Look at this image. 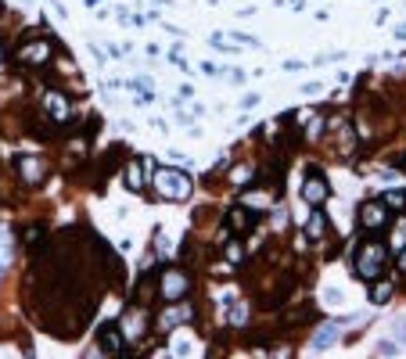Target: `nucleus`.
<instances>
[{
    "label": "nucleus",
    "mask_w": 406,
    "mask_h": 359,
    "mask_svg": "<svg viewBox=\"0 0 406 359\" xmlns=\"http://www.w3.org/2000/svg\"><path fill=\"white\" fill-rule=\"evenodd\" d=\"M259 101H263V97H259V94H245V101H241V104H245V108H256V104H259Z\"/></svg>",
    "instance_id": "obj_26"
},
{
    "label": "nucleus",
    "mask_w": 406,
    "mask_h": 359,
    "mask_svg": "<svg viewBox=\"0 0 406 359\" xmlns=\"http://www.w3.org/2000/svg\"><path fill=\"white\" fill-rule=\"evenodd\" d=\"M388 223H392V216H388L385 201H363V205H360V226H363L367 233L388 230Z\"/></svg>",
    "instance_id": "obj_7"
},
{
    "label": "nucleus",
    "mask_w": 406,
    "mask_h": 359,
    "mask_svg": "<svg viewBox=\"0 0 406 359\" xmlns=\"http://www.w3.org/2000/svg\"><path fill=\"white\" fill-rule=\"evenodd\" d=\"M165 306H169V309L158 313V320H155V327H158L162 334H169V331H177V327H184V324L194 320V309H191L187 302H165Z\"/></svg>",
    "instance_id": "obj_5"
},
{
    "label": "nucleus",
    "mask_w": 406,
    "mask_h": 359,
    "mask_svg": "<svg viewBox=\"0 0 406 359\" xmlns=\"http://www.w3.org/2000/svg\"><path fill=\"white\" fill-rule=\"evenodd\" d=\"M15 169H18V176H22L26 187H40L43 180H47V162L36 158V155H18Z\"/></svg>",
    "instance_id": "obj_8"
},
{
    "label": "nucleus",
    "mask_w": 406,
    "mask_h": 359,
    "mask_svg": "<svg viewBox=\"0 0 406 359\" xmlns=\"http://www.w3.org/2000/svg\"><path fill=\"white\" fill-rule=\"evenodd\" d=\"M148 327H151V320H148V306H133V309H126V313H123V320H119V331H123V338H126V341L144 338V334H148Z\"/></svg>",
    "instance_id": "obj_6"
},
{
    "label": "nucleus",
    "mask_w": 406,
    "mask_h": 359,
    "mask_svg": "<svg viewBox=\"0 0 406 359\" xmlns=\"http://www.w3.org/2000/svg\"><path fill=\"white\" fill-rule=\"evenodd\" d=\"M395 338H399V341H406V320H402V316L395 320Z\"/></svg>",
    "instance_id": "obj_25"
},
{
    "label": "nucleus",
    "mask_w": 406,
    "mask_h": 359,
    "mask_svg": "<svg viewBox=\"0 0 406 359\" xmlns=\"http://www.w3.org/2000/svg\"><path fill=\"white\" fill-rule=\"evenodd\" d=\"M338 331H341V320H331V324H324V327L313 334V348H317V352H324L327 345H334V341H338Z\"/></svg>",
    "instance_id": "obj_14"
},
{
    "label": "nucleus",
    "mask_w": 406,
    "mask_h": 359,
    "mask_svg": "<svg viewBox=\"0 0 406 359\" xmlns=\"http://www.w3.org/2000/svg\"><path fill=\"white\" fill-rule=\"evenodd\" d=\"M399 270H402V273H406V248H402V252H399Z\"/></svg>",
    "instance_id": "obj_28"
},
{
    "label": "nucleus",
    "mask_w": 406,
    "mask_h": 359,
    "mask_svg": "<svg viewBox=\"0 0 406 359\" xmlns=\"http://www.w3.org/2000/svg\"><path fill=\"white\" fill-rule=\"evenodd\" d=\"M0 62H4V43H0Z\"/></svg>",
    "instance_id": "obj_29"
},
{
    "label": "nucleus",
    "mask_w": 406,
    "mask_h": 359,
    "mask_svg": "<svg viewBox=\"0 0 406 359\" xmlns=\"http://www.w3.org/2000/svg\"><path fill=\"white\" fill-rule=\"evenodd\" d=\"M18 62L22 65H47L50 62V57H54V40H43V36H36V40H22L18 43Z\"/></svg>",
    "instance_id": "obj_4"
},
{
    "label": "nucleus",
    "mask_w": 406,
    "mask_h": 359,
    "mask_svg": "<svg viewBox=\"0 0 406 359\" xmlns=\"http://www.w3.org/2000/svg\"><path fill=\"white\" fill-rule=\"evenodd\" d=\"M151 184H155V194L162 201H187L194 184H191V176L180 172V169H155L151 172Z\"/></svg>",
    "instance_id": "obj_2"
},
{
    "label": "nucleus",
    "mask_w": 406,
    "mask_h": 359,
    "mask_svg": "<svg viewBox=\"0 0 406 359\" xmlns=\"http://www.w3.org/2000/svg\"><path fill=\"white\" fill-rule=\"evenodd\" d=\"M385 259H388V248L381 241H374V237H367V241H360L356 252H353V273L371 284L385 273Z\"/></svg>",
    "instance_id": "obj_1"
},
{
    "label": "nucleus",
    "mask_w": 406,
    "mask_h": 359,
    "mask_svg": "<svg viewBox=\"0 0 406 359\" xmlns=\"http://www.w3.org/2000/svg\"><path fill=\"white\" fill-rule=\"evenodd\" d=\"M187 291H191V277H187L184 270H177V266L162 270V277H158V294H162V302H180Z\"/></svg>",
    "instance_id": "obj_3"
},
{
    "label": "nucleus",
    "mask_w": 406,
    "mask_h": 359,
    "mask_svg": "<svg viewBox=\"0 0 406 359\" xmlns=\"http://www.w3.org/2000/svg\"><path fill=\"white\" fill-rule=\"evenodd\" d=\"M123 180H126V187H130L133 194H141V191H144V162H141V158H126Z\"/></svg>",
    "instance_id": "obj_13"
},
{
    "label": "nucleus",
    "mask_w": 406,
    "mask_h": 359,
    "mask_svg": "<svg viewBox=\"0 0 406 359\" xmlns=\"http://www.w3.org/2000/svg\"><path fill=\"white\" fill-rule=\"evenodd\" d=\"M245 320H248V306H245V302H234V306H230V324L241 327Z\"/></svg>",
    "instance_id": "obj_21"
},
{
    "label": "nucleus",
    "mask_w": 406,
    "mask_h": 359,
    "mask_svg": "<svg viewBox=\"0 0 406 359\" xmlns=\"http://www.w3.org/2000/svg\"><path fill=\"white\" fill-rule=\"evenodd\" d=\"M43 111L54 118V123H65V118L72 115V101H69L62 90H47V94H43Z\"/></svg>",
    "instance_id": "obj_9"
},
{
    "label": "nucleus",
    "mask_w": 406,
    "mask_h": 359,
    "mask_svg": "<svg viewBox=\"0 0 406 359\" xmlns=\"http://www.w3.org/2000/svg\"><path fill=\"white\" fill-rule=\"evenodd\" d=\"M324 302L338 306V302H341V291H338V287H327V291H324Z\"/></svg>",
    "instance_id": "obj_23"
},
{
    "label": "nucleus",
    "mask_w": 406,
    "mask_h": 359,
    "mask_svg": "<svg viewBox=\"0 0 406 359\" xmlns=\"http://www.w3.org/2000/svg\"><path fill=\"white\" fill-rule=\"evenodd\" d=\"M202 72H205V76H223V69H219V65H212V62H205V65H202Z\"/></svg>",
    "instance_id": "obj_24"
},
{
    "label": "nucleus",
    "mask_w": 406,
    "mask_h": 359,
    "mask_svg": "<svg viewBox=\"0 0 406 359\" xmlns=\"http://www.w3.org/2000/svg\"><path fill=\"white\" fill-rule=\"evenodd\" d=\"M252 176H256V165L245 162V165H238L234 172H230V184H234V187H248V184H252Z\"/></svg>",
    "instance_id": "obj_19"
},
{
    "label": "nucleus",
    "mask_w": 406,
    "mask_h": 359,
    "mask_svg": "<svg viewBox=\"0 0 406 359\" xmlns=\"http://www.w3.org/2000/svg\"><path fill=\"white\" fill-rule=\"evenodd\" d=\"M11 259H15V245H11V233L0 226V280H4V273L11 270Z\"/></svg>",
    "instance_id": "obj_16"
},
{
    "label": "nucleus",
    "mask_w": 406,
    "mask_h": 359,
    "mask_svg": "<svg viewBox=\"0 0 406 359\" xmlns=\"http://www.w3.org/2000/svg\"><path fill=\"white\" fill-rule=\"evenodd\" d=\"M302 198H306L313 209H320V205L331 198V187H327V180H324L320 172H313V176L306 180V184H302Z\"/></svg>",
    "instance_id": "obj_11"
},
{
    "label": "nucleus",
    "mask_w": 406,
    "mask_h": 359,
    "mask_svg": "<svg viewBox=\"0 0 406 359\" xmlns=\"http://www.w3.org/2000/svg\"><path fill=\"white\" fill-rule=\"evenodd\" d=\"M256 226V209H248V205H234L226 212V230L230 233H248Z\"/></svg>",
    "instance_id": "obj_10"
},
{
    "label": "nucleus",
    "mask_w": 406,
    "mask_h": 359,
    "mask_svg": "<svg viewBox=\"0 0 406 359\" xmlns=\"http://www.w3.org/2000/svg\"><path fill=\"white\" fill-rule=\"evenodd\" d=\"M306 237H309V241H324V237H327V216H324L320 209L309 212V219H306Z\"/></svg>",
    "instance_id": "obj_15"
},
{
    "label": "nucleus",
    "mask_w": 406,
    "mask_h": 359,
    "mask_svg": "<svg viewBox=\"0 0 406 359\" xmlns=\"http://www.w3.org/2000/svg\"><path fill=\"white\" fill-rule=\"evenodd\" d=\"M97 338H101V348H104V352H111V355H119V352H126V338H123L119 324H101Z\"/></svg>",
    "instance_id": "obj_12"
},
{
    "label": "nucleus",
    "mask_w": 406,
    "mask_h": 359,
    "mask_svg": "<svg viewBox=\"0 0 406 359\" xmlns=\"http://www.w3.org/2000/svg\"><path fill=\"white\" fill-rule=\"evenodd\" d=\"M226 259H230V263H241V259H245V248H241L238 241H234V245H226Z\"/></svg>",
    "instance_id": "obj_22"
},
{
    "label": "nucleus",
    "mask_w": 406,
    "mask_h": 359,
    "mask_svg": "<svg viewBox=\"0 0 406 359\" xmlns=\"http://www.w3.org/2000/svg\"><path fill=\"white\" fill-rule=\"evenodd\" d=\"M392 298V284L388 280H371V302L374 306H385Z\"/></svg>",
    "instance_id": "obj_18"
},
{
    "label": "nucleus",
    "mask_w": 406,
    "mask_h": 359,
    "mask_svg": "<svg viewBox=\"0 0 406 359\" xmlns=\"http://www.w3.org/2000/svg\"><path fill=\"white\" fill-rule=\"evenodd\" d=\"M381 201H385L388 212H402V209H406V191H385Z\"/></svg>",
    "instance_id": "obj_20"
},
{
    "label": "nucleus",
    "mask_w": 406,
    "mask_h": 359,
    "mask_svg": "<svg viewBox=\"0 0 406 359\" xmlns=\"http://www.w3.org/2000/svg\"><path fill=\"white\" fill-rule=\"evenodd\" d=\"M378 352H381V355H392V352H395V341H381Z\"/></svg>",
    "instance_id": "obj_27"
},
{
    "label": "nucleus",
    "mask_w": 406,
    "mask_h": 359,
    "mask_svg": "<svg viewBox=\"0 0 406 359\" xmlns=\"http://www.w3.org/2000/svg\"><path fill=\"white\" fill-rule=\"evenodd\" d=\"M151 294H155V277L144 273L141 284H137V291H133V302H137V306H151Z\"/></svg>",
    "instance_id": "obj_17"
}]
</instances>
